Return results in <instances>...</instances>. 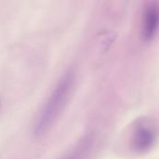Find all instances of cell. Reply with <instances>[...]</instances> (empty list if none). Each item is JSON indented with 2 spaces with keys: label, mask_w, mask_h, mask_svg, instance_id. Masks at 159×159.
Masks as SVG:
<instances>
[{
  "label": "cell",
  "mask_w": 159,
  "mask_h": 159,
  "mask_svg": "<svg viewBox=\"0 0 159 159\" xmlns=\"http://www.w3.org/2000/svg\"><path fill=\"white\" fill-rule=\"evenodd\" d=\"M74 85L75 74L69 70L59 80L36 118L34 130L37 137L46 134L58 120L71 98Z\"/></svg>",
  "instance_id": "obj_1"
},
{
  "label": "cell",
  "mask_w": 159,
  "mask_h": 159,
  "mask_svg": "<svg viewBox=\"0 0 159 159\" xmlns=\"http://www.w3.org/2000/svg\"><path fill=\"white\" fill-rule=\"evenodd\" d=\"M159 31V3L150 2L143 9L142 18V36L145 41L155 38Z\"/></svg>",
  "instance_id": "obj_2"
},
{
  "label": "cell",
  "mask_w": 159,
  "mask_h": 159,
  "mask_svg": "<svg viewBox=\"0 0 159 159\" xmlns=\"http://www.w3.org/2000/svg\"><path fill=\"white\" fill-rule=\"evenodd\" d=\"M156 140L154 130L146 125H140L134 132L133 143L135 149L140 152H144L150 149Z\"/></svg>",
  "instance_id": "obj_3"
},
{
  "label": "cell",
  "mask_w": 159,
  "mask_h": 159,
  "mask_svg": "<svg viewBox=\"0 0 159 159\" xmlns=\"http://www.w3.org/2000/svg\"><path fill=\"white\" fill-rule=\"evenodd\" d=\"M90 139L85 138L65 157L64 159H86L88 151L90 149Z\"/></svg>",
  "instance_id": "obj_4"
}]
</instances>
